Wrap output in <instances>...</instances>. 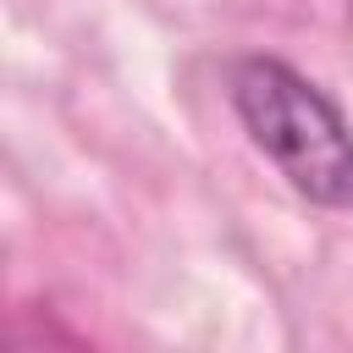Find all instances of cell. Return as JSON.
<instances>
[{
	"label": "cell",
	"mask_w": 353,
	"mask_h": 353,
	"mask_svg": "<svg viewBox=\"0 0 353 353\" xmlns=\"http://www.w3.org/2000/svg\"><path fill=\"white\" fill-rule=\"evenodd\" d=\"M232 105L303 199L353 204V127L303 72L270 55H248L232 66Z\"/></svg>",
	"instance_id": "6da1fadb"
}]
</instances>
